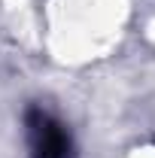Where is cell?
Segmentation results:
<instances>
[{
  "label": "cell",
  "instance_id": "cell-1",
  "mask_svg": "<svg viewBox=\"0 0 155 158\" xmlns=\"http://www.w3.org/2000/svg\"><path fill=\"white\" fill-rule=\"evenodd\" d=\"M27 140H31V155L34 158H70L73 143L67 128L46 110H27Z\"/></svg>",
  "mask_w": 155,
  "mask_h": 158
}]
</instances>
